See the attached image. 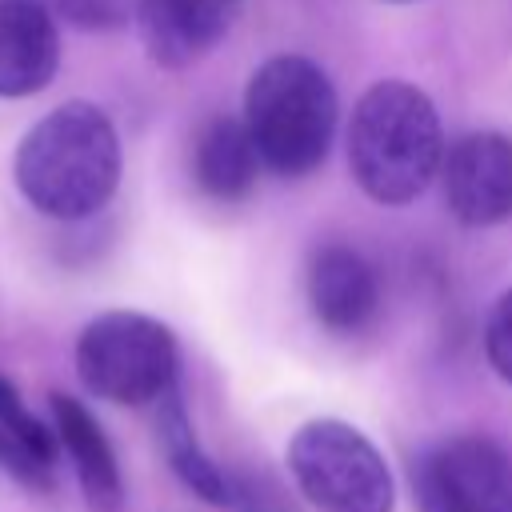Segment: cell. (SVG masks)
Here are the masks:
<instances>
[{
  "label": "cell",
  "instance_id": "1",
  "mask_svg": "<svg viewBox=\"0 0 512 512\" xmlns=\"http://www.w3.org/2000/svg\"><path fill=\"white\" fill-rule=\"evenodd\" d=\"M24 200L52 220H84L120 184V140L104 108L68 100L28 128L12 160Z\"/></svg>",
  "mask_w": 512,
  "mask_h": 512
},
{
  "label": "cell",
  "instance_id": "7",
  "mask_svg": "<svg viewBox=\"0 0 512 512\" xmlns=\"http://www.w3.org/2000/svg\"><path fill=\"white\" fill-rule=\"evenodd\" d=\"M460 512H512V452L488 436H456L420 460Z\"/></svg>",
  "mask_w": 512,
  "mask_h": 512
},
{
  "label": "cell",
  "instance_id": "4",
  "mask_svg": "<svg viewBox=\"0 0 512 512\" xmlns=\"http://www.w3.org/2000/svg\"><path fill=\"white\" fill-rule=\"evenodd\" d=\"M84 388L112 404H148L176 384V340L144 312H104L76 336Z\"/></svg>",
  "mask_w": 512,
  "mask_h": 512
},
{
  "label": "cell",
  "instance_id": "9",
  "mask_svg": "<svg viewBox=\"0 0 512 512\" xmlns=\"http://www.w3.org/2000/svg\"><path fill=\"white\" fill-rule=\"evenodd\" d=\"M308 304L328 332H364L380 312V284L372 264L344 244L320 248L308 268Z\"/></svg>",
  "mask_w": 512,
  "mask_h": 512
},
{
  "label": "cell",
  "instance_id": "13",
  "mask_svg": "<svg viewBox=\"0 0 512 512\" xmlns=\"http://www.w3.org/2000/svg\"><path fill=\"white\" fill-rule=\"evenodd\" d=\"M56 428H48L36 412L24 408L16 384L0 372V464L32 484V488H48L52 484V468H56Z\"/></svg>",
  "mask_w": 512,
  "mask_h": 512
},
{
  "label": "cell",
  "instance_id": "2",
  "mask_svg": "<svg viewBox=\"0 0 512 512\" xmlns=\"http://www.w3.org/2000/svg\"><path fill=\"white\" fill-rule=\"evenodd\" d=\"M440 152V120L420 88L404 80H384L360 96L348 132V164L356 184L372 200H416L436 176Z\"/></svg>",
  "mask_w": 512,
  "mask_h": 512
},
{
  "label": "cell",
  "instance_id": "16",
  "mask_svg": "<svg viewBox=\"0 0 512 512\" xmlns=\"http://www.w3.org/2000/svg\"><path fill=\"white\" fill-rule=\"evenodd\" d=\"M44 4L52 16L88 28V32H104V28H120L128 20V4L132 0H36Z\"/></svg>",
  "mask_w": 512,
  "mask_h": 512
},
{
  "label": "cell",
  "instance_id": "3",
  "mask_svg": "<svg viewBox=\"0 0 512 512\" xmlns=\"http://www.w3.org/2000/svg\"><path fill=\"white\" fill-rule=\"evenodd\" d=\"M244 124L260 160L280 176L312 172L332 144L336 92L320 64L304 56H272L244 92Z\"/></svg>",
  "mask_w": 512,
  "mask_h": 512
},
{
  "label": "cell",
  "instance_id": "5",
  "mask_svg": "<svg viewBox=\"0 0 512 512\" xmlns=\"http://www.w3.org/2000/svg\"><path fill=\"white\" fill-rule=\"evenodd\" d=\"M288 468L320 512H392V476L352 424H304L288 444Z\"/></svg>",
  "mask_w": 512,
  "mask_h": 512
},
{
  "label": "cell",
  "instance_id": "15",
  "mask_svg": "<svg viewBox=\"0 0 512 512\" xmlns=\"http://www.w3.org/2000/svg\"><path fill=\"white\" fill-rule=\"evenodd\" d=\"M228 480H232L228 504L236 512H296L284 488L268 472H228Z\"/></svg>",
  "mask_w": 512,
  "mask_h": 512
},
{
  "label": "cell",
  "instance_id": "18",
  "mask_svg": "<svg viewBox=\"0 0 512 512\" xmlns=\"http://www.w3.org/2000/svg\"><path fill=\"white\" fill-rule=\"evenodd\" d=\"M416 492H420V508H424V512H460V508L436 488V480L424 472V464L416 468Z\"/></svg>",
  "mask_w": 512,
  "mask_h": 512
},
{
  "label": "cell",
  "instance_id": "8",
  "mask_svg": "<svg viewBox=\"0 0 512 512\" xmlns=\"http://www.w3.org/2000/svg\"><path fill=\"white\" fill-rule=\"evenodd\" d=\"M240 0H140L136 20L144 48L164 68L200 60L232 28Z\"/></svg>",
  "mask_w": 512,
  "mask_h": 512
},
{
  "label": "cell",
  "instance_id": "11",
  "mask_svg": "<svg viewBox=\"0 0 512 512\" xmlns=\"http://www.w3.org/2000/svg\"><path fill=\"white\" fill-rule=\"evenodd\" d=\"M52 428H56V440L76 468V480L84 488L88 508L92 512H120L124 508V480H120L116 452H112L104 428L96 424V416L76 396L56 392L52 396Z\"/></svg>",
  "mask_w": 512,
  "mask_h": 512
},
{
  "label": "cell",
  "instance_id": "6",
  "mask_svg": "<svg viewBox=\"0 0 512 512\" xmlns=\"http://www.w3.org/2000/svg\"><path fill=\"white\" fill-rule=\"evenodd\" d=\"M444 196L456 220L488 228L512 216V140L500 132H472L452 144L444 160Z\"/></svg>",
  "mask_w": 512,
  "mask_h": 512
},
{
  "label": "cell",
  "instance_id": "14",
  "mask_svg": "<svg viewBox=\"0 0 512 512\" xmlns=\"http://www.w3.org/2000/svg\"><path fill=\"white\" fill-rule=\"evenodd\" d=\"M160 444H164V452H168V464H172V472L200 496V500H208V504H228V496H232V480H228V472L200 448V440L192 436V424H188V412H184V404H180V392H176V384L160 396Z\"/></svg>",
  "mask_w": 512,
  "mask_h": 512
},
{
  "label": "cell",
  "instance_id": "17",
  "mask_svg": "<svg viewBox=\"0 0 512 512\" xmlns=\"http://www.w3.org/2000/svg\"><path fill=\"white\" fill-rule=\"evenodd\" d=\"M484 348H488V360L492 368L512 380V292H504L488 316V332H484Z\"/></svg>",
  "mask_w": 512,
  "mask_h": 512
},
{
  "label": "cell",
  "instance_id": "10",
  "mask_svg": "<svg viewBox=\"0 0 512 512\" xmlns=\"http://www.w3.org/2000/svg\"><path fill=\"white\" fill-rule=\"evenodd\" d=\"M60 68L56 16L36 0H0V96H32Z\"/></svg>",
  "mask_w": 512,
  "mask_h": 512
},
{
  "label": "cell",
  "instance_id": "12",
  "mask_svg": "<svg viewBox=\"0 0 512 512\" xmlns=\"http://www.w3.org/2000/svg\"><path fill=\"white\" fill-rule=\"evenodd\" d=\"M256 144L248 136L244 120L232 116H212L192 144V176L200 184V192H208L212 200H240L252 180H256Z\"/></svg>",
  "mask_w": 512,
  "mask_h": 512
}]
</instances>
